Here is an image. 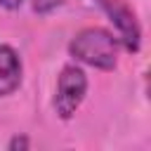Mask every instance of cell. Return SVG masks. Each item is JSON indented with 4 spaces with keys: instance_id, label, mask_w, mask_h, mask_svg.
I'll use <instances>...</instances> for the list:
<instances>
[{
    "instance_id": "1",
    "label": "cell",
    "mask_w": 151,
    "mask_h": 151,
    "mask_svg": "<svg viewBox=\"0 0 151 151\" xmlns=\"http://www.w3.org/2000/svg\"><path fill=\"white\" fill-rule=\"evenodd\" d=\"M68 52L71 57H76L87 66L111 71L118 64V38H113V33L106 28L90 26V28H83L71 40Z\"/></svg>"
},
{
    "instance_id": "2",
    "label": "cell",
    "mask_w": 151,
    "mask_h": 151,
    "mask_svg": "<svg viewBox=\"0 0 151 151\" xmlns=\"http://www.w3.org/2000/svg\"><path fill=\"white\" fill-rule=\"evenodd\" d=\"M87 94V76L78 66H64L57 80V94H54V111L59 118L68 120L78 106L83 104Z\"/></svg>"
},
{
    "instance_id": "3",
    "label": "cell",
    "mask_w": 151,
    "mask_h": 151,
    "mask_svg": "<svg viewBox=\"0 0 151 151\" xmlns=\"http://www.w3.org/2000/svg\"><path fill=\"white\" fill-rule=\"evenodd\" d=\"M99 5L111 17L113 26L118 28V35H120L123 47L127 52H137L139 50V42H142V31H139V24H137L134 12L123 0H99Z\"/></svg>"
},
{
    "instance_id": "4",
    "label": "cell",
    "mask_w": 151,
    "mask_h": 151,
    "mask_svg": "<svg viewBox=\"0 0 151 151\" xmlns=\"http://www.w3.org/2000/svg\"><path fill=\"white\" fill-rule=\"evenodd\" d=\"M21 85V59L9 45H0V97L12 94Z\"/></svg>"
},
{
    "instance_id": "5",
    "label": "cell",
    "mask_w": 151,
    "mask_h": 151,
    "mask_svg": "<svg viewBox=\"0 0 151 151\" xmlns=\"http://www.w3.org/2000/svg\"><path fill=\"white\" fill-rule=\"evenodd\" d=\"M61 2H64V0H33V12H38V14H50V12H54Z\"/></svg>"
},
{
    "instance_id": "6",
    "label": "cell",
    "mask_w": 151,
    "mask_h": 151,
    "mask_svg": "<svg viewBox=\"0 0 151 151\" xmlns=\"http://www.w3.org/2000/svg\"><path fill=\"white\" fill-rule=\"evenodd\" d=\"M9 149L14 151V149H28V139L26 137H14L12 142H9Z\"/></svg>"
},
{
    "instance_id": "7",
    "label": "cell",
    "mask_w": 151,
    "mask_h": 151,
    "mask_svg": "<svg viewBox=\"0 0 151 151\" xmlns=\"http://www.w3.org/2000/svg\"><path fill=\"white\" fill-rule=\"evenodd\" d=\"M21 2H24V0H0V5L7 7V9H17V7H21Z\"/></svg>"
}]
</instances>
